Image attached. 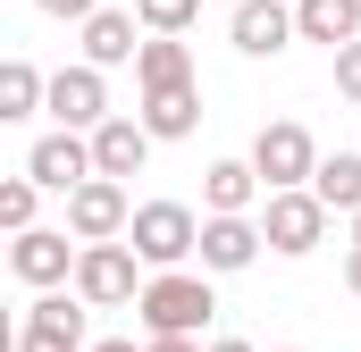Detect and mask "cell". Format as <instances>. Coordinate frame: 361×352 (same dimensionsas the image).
I'll list each match as a JSON object with an SVG mask.
<instances>
[{"label": "cell", "instance_id": "10", "mask_svg": "<svg viewBox=\"0 0 361 352\" xmlns=\"http://www.w3.org/2000/svg\"><path fill=\"white\" fill-rule=\"evenodd\" d=\"M25 176H34L42 193H59V201H68L76 184H92V134H59V126H51V134L25 151Z\"/></svg>", "mask_w": 361, "mask_h": 352}, {"label": "cell", "instance_id": "21", "mask_svg": "<svg viewBox=\"0 0 361 352\" xmlns=\"http://www.w3.org/2000/svg\"><path fill=\"white\" fill-rule=\"evenodd\" d=\"M135 17H143V34H177L185 42V25L202 17V0H135Z\"/></svg>", "mask_w": 361, "mask_h": 352}, {"label": "cell", "instance_id": "9", "mask_svg": "<svg viewBox=\"0 0 361 352\" xmlns=\"http://www.w3.org/2000/svg\"><path fill=\"white\" fill-rule=\"evenodd\" d=\"M227 42H235L244 59L294 51V42H302V34H294V0H244V8H227Z\"/></svg>", "mask_w": 361, "mask_h": 352}, {"label": "cell", "instance_id": "3", "mask_svg": "<svg viewBox=\"0 0 361 352\" xmlns=\"http://www.w3.org/2000/svg\"><path fill=\"white\" fill-rule=\"evenodd\" d=\"M319 160H328V151L311 143V126H302V118H269V126L252 134V168H261L269 193H302V184L319 176Z\"/></svg>", "mask_w": 361, "mask_h": 352}, {"label": "cell", "instance_id": "23", "mask_svg": "<svg viewBox=\"0 0 361 352\" xmlns=\"http://www.w3.org/2000/svg\"><path fill=\"white\" fill-rule=\"evenodd\" d=\"M34 8H42V17H76V25L101 17V0H34Z\"/></svg>", "mask_w": 361, "mask_h": 352}, {"label": "cell", "instance_id": "20", "mask_svg": "<svg viewBox=\"0 0 361 352\" xmlns=\"http://www.w3.org/2000/svg\"><path fill=\"white\" fill-rule=\"evenodd\" d=\"M34 201H42V184H34V176H8V184H0V227H8V235H34Z\"/></svg>", "mask_w": 361, "mask_h": 352}, {"label": "cell", "instance_id": "12", "mask_svg": "<svg viewBox=\"0 0 361 352\" xmlns=\"http://www.w3.org/2000/svg\"><path fill=\"white\" fill-rule=\"evenodd\" d=\"M269 184L252 160H210L202 168V218H252V201H261Z\"/></svg>", "mask_w": 361, "mask_h": 352}, {"label": "cell", "instance_id": "27", "mask_svg": "<svg viewBox=\"0 0 361 352\" xmlns=\"http://www.w3.org/2000/svg\"><path fill=\"white\" fill-rule=\"evenodd\" d=\"M202 352H252V344H244V336H210Z\"/></svg>", "mask_w": 361, "mask_h": 352}, {"label": "cell", "instance_id": "26", "mask_svg": "<svg viewBox=\"0 0 361 352\" xmlns=\"http://www.w3.org/2000/svg\"><path fill=\"white\" fill-rule=\"evenodd\" d=\"M143 352H202L193 336H160V344H143Z\"/></svg>", "mask_w": 361, "mask_h": 352}, {"label": "cell", "instance_id": "8", "mask_svg": "<svg viewBox=\"0 0 361 352\" xmlns=\"http://www.w3.org/2000/svg\"><path fill=\"white\" fill-rule=\"evenodd\" d=\"M126 227H135L126 184L92 176V184H76V193H68V235H76V244H126Z\"/></svg>", "mask_w": 361, "mask_h": 352}, {"label": "cell", "instance_id": "13", "mask_svg": "<svg viewBox=\"0 0 361 352\" xmlns=\"http://www.w3.org/2000/svg\"><path fill=\"white\" fill-rule=\"evenodd\" d=\"M143 42H152V34H143V17H135V8H101V17L85 25V68L109 76V68L143 59Z\"/></svg>", "mask_w": 361, "mask_h": 352}, {"label": "cell", "instance_id": "5", "mask_svg": "<svg viewBox=\"0 0 361 352\" xmlns=\"http://www.w3.org/2000/svg\"><path fill=\"white\" fill-rule=\"evenodd\" d=\"M143 260H135V244H85V260H76V294H85L92 310H126V302H143Z\"/></svg>", "mask_w": 361, "mask_h": 352}, {"label": "cell", "instance_id": "25", "mask_svg": "<svg viewBox=\"0 0 361 352\" xmlns=\"http://www.w3.org/2000/svg\"><path fill=\"white\" fill-rule=\"evenodd\" d=\"M345 294H353V302H361V244H353V252H345Z\"/></svg>", "mask_w": 361, "mask_h": 352}, {"label": "cell", "instance_id": "14", "mask_svg": "<svg viewBox=\"0 0 361 352\" xmlns=\"http://www.w3.org/2000/svg\"><path fill=\"white\" fill-rule=\"evenodd\" d=\"M143 160H152V126H143V118H109V126L92 134V176L126 184V176H143Z\"/></svg>", "mask_w": 361, "mask_h": 352}, {"label": "cell", "instance_id": "15", "mask_svg": "<svg viewBox=\"0 0 361 352\" xmlns=\"http://www.w3.org/2000/svg\"><path fill=\"white\" fill-rule=\"evenodd\" d=\"M294 34L345 51V42H361V0H294Z\"/></svg>", "mask_w": 361, "mask_h": 352}, {"label": "cell", "instance_id": "17", "mask_svg": "<svg viewBox=\"0 0 361 352\" xmlns=\"http://www.w3.org/2000/svg\"><path fill=\"white\" fill-rule=\"evenodd\" d=\"M135 84H143V92H177V84H193V51H185L177 34H152V42H143V59H135Z\"/></svg>", "mask_w": 361, "mask_h": 352}, {"label": "cell", "instance_id": "7", "mask_svg": "<svg viewBox=\"0 0 361 352\" xmlns=\"http://www.w3.org/2000/svg\"><path fill=\"white\" fill-rule=\"evenodd\" d=\"M118 109H109V76L101 68H59L51 76V126L59 134H101Z\"/></svg>", "mask_w": 361, "mask_h": 352}, {"label": "cell", "instance_id": "2", "mask_svg": "<svg viewBox=\"0 0 361 352\" xmlns=\"http://www.w3.org/2000/svg\"><path fill=\"white\" fill-rule=\"evenodd\" d=\"M126 244H135V260L152 268V277H169L202 252V218L185 210V201H135V227H126Z\"/></svg>", "mask_w": 361, "mask_h": 352}, {"label": "cell", "instance_id": "11", "mask_svg": "<svg viewBox=\"0 0 361 352\" xmlns=\"http://www.w3.org/2000/svg\"><path fill=\"white\" fill-rule=\"evenodd\" d=\"M261 218H202V277H244L261 260Z\"/></svg>", "mask_w": 361, "mask_h": 352}, {"label": "cell", "instance_id": "28", "mask_svg": "<svg viewBox=\"0 0 361 352\" xmlns=\"http://www.w3.org/2000/svg\"><path fill=\"white\" fill-rule=\"evenodd\" d=\"M92 352H143V344H126V336H101V344H92Z\"/></svg>", "mask_w": 361, "mask_h": 352}, {"label": "cell", "instance_id": "1", "mask_svg": "<svg viewBox=\"0 0 361 352\" xmlns=\"http://www.w3.org/2000/svg\"><path fill=\"white\" fill-rule=\"evenodd\" d=\"M135 319H143V336H152V344H160V336H193V344H202V327L219 319V294H210V277H202V268H169V277H152V285H143Z\"/></svg>", "mask_w": 361, "mask_h": 352}, {"label": "cell", "instance_id": "16", "mask_svg": "<svg viewBox=\"0 0 361 352\" xmlns=\"http://www.w3.org/2000/svg\"><path fill=\"white\" fill-rule=\"evenodd\" d=\"M143 126H152V143H185L193 126H202V92L177 84V92H143V109H135Z\"/></svg>", "mask_w": 361, "mask_h": 352}, {"label": "cell", "instance_id": "24", "mask_svg": "<svg viewBox=\"0 0 361 352\" xmlns=\"http://www.w3.org/2000/svg\"><path fill=\"white\" fill-rule=\"evenodd\" d=\"M8 352H76V344H59V336H34V327H17V336H8Z\"/></svg>", "mask_w": 361, "mask_h": 352}, {"label": "cell", "instance_id": "22", "mask_svg": "<svg viewBox=\"0 0 361 352\" xmlns=\"http://www.w3.org/2000/svg\"><path fill=\"white\" fill-rule=\"evenodd\" d=\"M336 92L361 109V42H345V51H336Z\"/></svg>", "mask_w": 361, "mask_h": 352}, {"label": "cell", "instance_id": "18", "mask_svg": "<svg viewBox=\"0 0 361 352\" xmlns=\"http://www.w3.org/2000/svg\"><path fill=\"white\" fill-rule=\"evenodd\" d=\"M34 109H51V76H42L34 59H8V68H0V118L25 126Z\"/></svg>", "mask_w": 361, "mask_h": 352}, {"label": "cell", "instance_id": "30", "mask_svg": "<svg viewBox=\"0 0 361 352\" xmlns=\"http://www.w3.org/2000/svg\"><path fill=\"white\" fill-rule=\"evenodd\" d=\"M277 352H302V344H277Z\"/></svg>", "mask_w": 361, "mask_h": 352}, {"label": "cell", "instance_id": "4", "mask_svg": "<svg viewBox=\"0 0 361 352\" xmlns=\"http://www.w3.org/2000/svg\"><path fill=\"white\" fill-rule=\"evenodd\" d=\"M76 260H85V244H76L68 227L8 235V277H17V285H34V294H59V285H76Z\"/></svg>", "mask_w": 361, "mask_h": 352}, {"label": "cell", "instance_id": "6", "mask_svg": "<svg viewBox=\"0 0 361 352\" xmlns=\"http://www.w3.org/2000/svg\"><path fill=\"white\" fill-rule=\"evenodd\" d=\"M261 235H269L277 260H311L319 244H328V201L302 184V193H269V210H261Z\"/></svg>", "mask_w": 361, "mask_h": 352}, {"label": "cell", "instance_id": "29", "mask_svg": "<svg viewBox=\"0 0 361 352\" xmlns=\"http://www.w3.org/2000/svg\"><path fill=\"white\" fill-rule=\"evenodd\" d=\"M353 244H361V210H353Z\"/></svg>", "mask_w": 361, "mask_h": 352}, {"label": "cell", "instance_id": "19", "mask_svg": "<svg viewBox=\"0 0 361 352\" xmlns=\"http://www.w3.org/2000/svg\"><path fill=\"white\" fill-rule=\"evenodd\" d=\"M311 193L328 201V218H353L361 210V151H328L319 176H311Z\"/></svg>", "mask_w": 361, "mask_h": 352}, {"label": "cell", "instance_id": "31", "mask_svg": "<svg viewBox=\"0 0 361 352\" xmlns=\"http://www.w3.org/2000/svg\"><path fill=\"white\" fill-rule=\"evenodd\" d=\"M227 8H244V0H227Z\"/></svg>", "mask_w": 361, "mask_h": 352}]
</instances>
